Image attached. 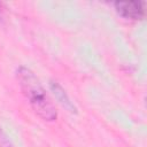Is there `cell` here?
Wrapping results in <instances>:
<instances>
[{
	"instance_id": "3957f363",
	"label": "cell",
	"mask_w": 147,
	"mask_h": 147,
	"mask_svg": "<svg viewBox=\"0 0 147 147\" xmlns=\"http://www.w3.org/2000/svg\"><path fill=\"white\" fill-rule=\"evenodd\" d=\"M49 85H51V90H52V92L54 93V95H55V98L57 99V101H59L65 109H68L70 113H76V107H75V105L70 101L68 94H67L65 91L62 88V86H61L59 83H56V82H51Z\"/></svg>"
},
{
	"instance_id": "7a4b0ae2",
	"label": "cell",
	"mask_w": 147,
	"mask_h": 147,
	"mask_svg": "<svg viewBox=\"0 0 147 147\" xmlns=\"http://www.w3.org/2000/svg\"><path fill=\"white\" fill-rule=\"evenodd\" d=\"M115 8L119 15L131 20H139L145 14L144 2H140V1L115 2Z\"/></svg>"
},
{
	"instance_id": "6da1fadb",
	"label": "cell",
	"mask_w": 147,
	"mask_h": 147,
	"mask_svg": "<svg viewBox=\"0 0 147 147\" xmlns=\"http://www.w3.org/2000/svg\"><path fill=\"white\" fill-rule=\"evenodd\" d=\"M16 76L23 94L29 100L33 111L44 121L56 119V109L34 72L26 67H20Z\"/></svg>"
},
{
	"instance_id": "277c9868",
	"label": "cell",
	"mask_w": 147,
	"mask_h": 147,
	"mask_svg": "<svg viewBox=\"0 0 147 147\" xmlns=\"http://www.w3.org/2000/svg\"><path fill=\"white\" fill-rule=\"evenodd\" d=\"M0 147H13L11 142L9 141V139L7 138V136L3 133V131L0 127Z\"/></svg>"
}]
</instances>
